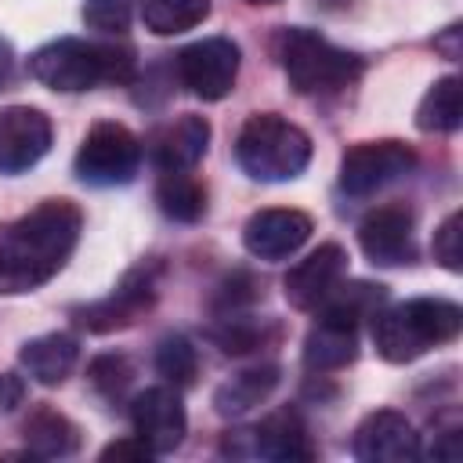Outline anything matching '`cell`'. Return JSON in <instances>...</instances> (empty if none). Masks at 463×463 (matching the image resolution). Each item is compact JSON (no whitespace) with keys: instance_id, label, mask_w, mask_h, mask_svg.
Returning a JSON list of instances; mask_svg holds the SVG:
<instances>
[{"instance_id":"f546056e","label":"cell","mask_w":463,"mask_h":463,"mask_svg":"<svg viewBox=\"0 0 463 463\" xmlns=\"http://www.w3.org/2000/svg\"><path fill=\"white\" fill-rule=\"evenodd\" d=\"M430 250H434V260H438L445 271H463V213H459V210H452V213L438 224Z\"/></svg>"},{"instance_id":"9c48e42d","label":"cell","mask_w":463,"mask_h":463,"mask_svg":"<svg viewBox=\"0 0 463 463\" xmlns=\"http://www.w3.org/2000/svg\"><path fill=\"white\" fill-rule=\"evenodd\" d=\"M221 452L224 456H264V459H279V463H293V459H311L315 456V445L307 438V427L304 420L293 412V409H282V412H271L264 423L257 427H246V430H228L224 441H221Z\"/></svg>"},{"instance_id":"484cf974","label":"cell","mask_w":463,"mask_h":463,"mask_svg":"<svg viewBox=\"0 0 463 463\" xmlns=\"http://www.w3.org/2000/svg\"><path fill=\"white\" fill-rule=\"evenodd\" d=\"M156 373H159L170 387H184V383H192L195 373H199V354H195L192 340L181 336V333L163 336L159 347H156Z\"/></svg>"},{"instance_id":"603a6c76","label":"cell","mask_w":463,"mask_h":463,"mask_svg":"<svg viewBox=\"0 0 463 463\" xmlns=\"http://www.w3.org/2000/svg\"><path fill=\"white\" fill-rule=\"evenodd\" d=\"M463 123V87L459 76H441L423 94L416 109V127L423 134H456Z\"/></svg>"},{"instance_id":"7c38bea8","label":"cell","mask_w":463,"mask_h":463,"mask_svg":"<svg viewBox=\"0 0 463 463\" xmlns=\"http://www.w3.org/2000/svg\"><path fill=\"white\" fill-rule=\"evenodd\" d=\"M51 119L33 105L0 109V174L14 177L36 166L51 148Z\"/></svg>"},{"instance_id":"7402d4cb","label":"cell","mask_w":463,"mask_h":463,"mask_svg":"<svg viewBox=\"0 0 463 463\" xmlns=\"http://www.w3.org/2000/svg\"><path fill=\"white\" fill-rule=\"evenodd\" d=\"M156 203L170 221L195 224L206 213V188L192 170H159Z\"/></svg>"},{"instance_id":"ac0fdd59","label":"cell","mask_w":463,"mask_h":463,"mask_svg":"<svg viewBox=\"0 0 463 463\" xmlns=\"http://www.w3.org/2000/svg\"><path fill=\"white\" fill-rule=\"evenodd\" d=\"M76 362H80V340L72 333H43V336L25 340L22 351H18V365L40 387L65 383L72 376Z\"/></svg>"},{"instance_id":"4dcf8cb0","label":"cell","mask_w":463,"mask_h":463,"mask_svg":"<svg viewBox=\"0 0 463 463\" xmlns=\"http://www.w3.org/2000/svg\"><path fill=\"white\" fill-rule=\"evenodd\" d=\"M156 452L134 434V438H123V441H112V445H105L101 449V459L109 463V459H152Z\"/></svg>"},{"instance_id":"52a82bcc","label":"cell","mask_w":463,"mask_h":463,"mask_svg":"<svg viewBox=\"0 0 463 463\" xmlns=\"http://www.w3.org/2000/svg\"><path fill=\"white\" fill-rule=\"evenodd\" d=\"M159 271L163 268L156 260H145V264L130 268L109 297L72 311L76 326L87 329V333H116V329L134 326L156 304V297H159Z\"/></svg>"},{"instance_id":"5bb4252c","label":"cell","mask_w":463,"mask_h":463,"mask_svg":"<svg viewBox=\"0 0 463 463\" xmlns=\"http://www.w3.org/2000/svg\"><path fill=\"white\" fill-rule=\"evenodd\" d=\"M344 275H347V250L340 242H322L318 250H311L304 260H297L286 271L282 293H286L289 307L318 311V304L344 282Z\"/></svg>"},{"instance_id":"6da1fadb","label":"cell","mask_w":463,"mask_h":463,"mask_svg":"<svg viewBox=\"0 0 463 463\" xmlns=\"http://www.w3.org/2000/svg\"><path fill=\"white\" fill-rule=\"evenodd\" d=\"M83 213L69 199H43L29 213L0 224V293L22 297L51 282L72 257Z\"/></svg>"},{"instance_id":"4fadbf2b","label":"cell","mask_w":463,"mask_h":463,"mask_svg":"<svg viewBox=\"0 0 463 463\" xmlns=\"http://www.w3.org/2000/svg\"><path fill=\"white\" fill-rule=\"evenodd\" d=\"M311 232H315V221L304 210L271 206V210H257L242 224V246L257 260H286L311 239Z\"/></svg>"},{"instance_id":"5b68a950","label":"cell","mask_w":463,"mask_h":463,"mask_svg":"<svg viewBox=\"0 0 463 463\" xmlns=\"http://www.w3.org/2000/svg\"><path fill=\"white\" fill-rule=\"evenodd\" d=\"M235 159L253 181H293L311 163V137L279 112H257L235 137Z\"/></svg>"},{"instance_id":"f1b7e54d","label":"cell","mask_w":463,"mask_h":463,"mask_svg":"<svg viewBox=\"0 0 463 463\" xmlns=\"http://www.w3.org/2000/svg\"><path fill=\"white\" fill-rule=\"evenodd\" d=\"M141 0H83V22L98 33L119 36L130 29Z\"/></svg>"},{"instance_id":"1f68e13d","label":"cell","mask_w":463,"mask_h":463,"mask_svg":"<svg viewBox=\"0 0 463 463\" xmlns=\"http://www.w3.org/2000/svg\"><path fill=\"white\" fill-rule=\"evenodd\" d=\"M25 398V383L14 373H0V412H11L14 405H22Z\"/></svg>"},{"instance_id":"277c9868","label":"cell","mask_w":463,"mask_h":463,"mask_svg":"<svg viewBox=\"0 0 463 463\" xmlns=\"http://www.w3.org/2000/svg\"><path fill=\"white\" fill-rule=\"evenodd\" d=\"M279 65L297 94H336L362 76V58L336 47L315 29L289 25L275 43Z\"/></svg>"},{"instance_id":"8992f818","label":"cell","mask_w":463,"mask_h":463,"mask_svg":"<svg viewBox=\"0 0 463 463\" xmlns=\"http://www.w3.org/2000/svg\"><path fill=\"white\" fill-rule=\"evenodd\" d=\"M141 166V141L130 127L123 123H94L87 130V137L80 141V152H76V177L83 184H94V188H112V184H130L134 174Z\"/></svg>"},{"instance_id":"83f0119b","label":"cell","mask_w":463,"mask_h":463,"mask_svg":"<svg viewBox=\"0 0 463 463\" xmlns=\"http://www.w3.org/2000/svg\"><path fill=\"white\" fill-rule=\"evenodd\" d=\"M210 336L217 340V347H221L224 354H250V351L264 347V340H268V326L257 322V318L228 315L224 326H217Z\"/></svg>"},{"instance_id":"44dd1931","label":"cell","mask_w":463,"mask_h":463,"mask_svg":"<svg viewBox=\"0 0 463 463\" xmlns=\"http://www.w3.org/2000/svg\"><path fill=\"white\" fill-rule=\"evenodd\" d=\"M279 365H253V369H242L235 373L232 380H224L217 391H213V409L221 416H242L250 409H257L260 402L271 398V391L279 387Z\"/></svg>"},{"instance_id":"2e32d148","label":"cell","mask_w":463,"mask_h":463,"mask_svg":"<svg viewBox=\"0 0 463 463\" xmlns=\"http://www.w3.org/2000/svg\"><path fill=\"white\" fill-rule=\"evenodd\" d=\"M358 246L380 268L412 264L416 260L412 210L409 206H376V210H369L358 224Z\"/></svg>"},{"instance_id":"30bf717a","label":"cell","mask_w":463,"mask_h":463,"mask_svg":"<svg viewBox=\"0 0 463 463\" xmlns=\"http://www.w3.org/2000/svg\"><path fill=\"white\" fill-rule=\"evenodd\" d=\"M174 69H177L181 87H188L195 98L221 101L232 94L235 76H239V43H232L228 36L195 40L174 58Z\"/></svg>"},{"instance_id":"7a4b0ae2","label":"cell","mask_w":463,"mask_h":463,"mask_svg":"<svg viewBox=\"0 0 463 463\" xmlns=\"http://www.w3.org/2000/svg\"><path fill=\"white\" fill-rule=\"evenodd\" d=\"M29 76L61 94H80L98 83H130L134 51L123 43H90L80 36H61L33 51Z\"/></svg>"},{"instance_id":"cb8c5ba5","label":"cell","mask_w":463,"mask_h":463,"mask_svg":"<svg viewBox=\"0 0 463 463\" xmlns=\"http://www.w3.org/2000/svg\"><path fill=\"white\" fill-rule=\"evenodd\" d=\"M387 289L376 286V282H347V286H336L322 304H318V318H329V322H344V326H354L362 318H373V311H380Z\"/></svg>"},{"instance_id":"ffe728a7","label":"cell","mask_w":463,"mask_h":463,"mask_svg":"<svg viewBox=\"0 0 463 463\" xmlns=\"http://www.w3.org/2000/svg\"><path fill=\"white\" fill-rule=\"evenodd\" d=\"M358 358V329L344 322L318 318L304 336V365L311 373H333Z\"/></svg>"},{"instance_id":"d6986e66","label":"cell","mask_w":463,"mask_h":463,"mask_svg":"<svg viewBox=\"0 0 463 463\" xmlns=\"http://www.w3.org/2000/svg\"><path fill=\"white\" fill-rule=\"evenodd\" d=\"M22 441H25V452L36 459H65V456H76L80 449V427L65 412L40 405L22 423Z\"/></svg>"},{"instance_id":"d4e9b609","label":"cell","mask_w":463,"mask_h":463,"mask_svg":"<svg viewBox=\"0 0 463 463\" xmlns=\"http://www.w3.org/2000/svg\"><path fill=\"white\" fill-rule=\"evenodd\" d=\"M145 29L156 36H177L210 18V0H145L141 4Z\"/></svg>"},{"instance_id":"e0dca14e","label":"cell","mask_w":463,"mask_h":463,"mask_svg":"<svg viewBox=\"0 0 463 463\" xmlns=\"http://www.w3.org/2000/svg\"><path fill=\"white\" fill-rule=\"evenodd\" d=\"M206 145H210V123L203 116H181L166 127H159L152 134V159L159 170H192L203 156H206Z\"/></svg>"},{"instance_id":"3957f363","label":"cell","mask_w":463,"mask_h":463,"mask_svg":"<svg viewBox=\"0 0 463 463\" xmlns=\"http://www.w3.org/2000/svg\"><path fill=\"white\" fill-rule=\"evenodd\" d=\"M463 329V307L445 297H412L405 304L373 311V344L383 362L405 365L438 344L456 340Z\"/></svg>"},{"instance_id":"d6a6232c","label":"cell","mask_w":463,"mask_h":463,"mask_svg":"<svg viewBox=\"0 0 463 463\" xmlns=\"http://www.w3.org/2000/svg\"><path fill=\"white\" fill-rule=\"evenodd\" d=\"M11 65H14V58H11V47L0 40V90L11 83Z\"/></svg>"},{"instance_id":"8fae6325","label":"cell","mask_w":463,"mask_h":463,"mask_svg":"<svg viewBox=\"0 0 463 463\" xmlns=\"http://www.w3.org/2000/svg\"><path fill=\"white\" fill-rule=\"evenodd\" d=\"M130 423H134V434L156 456L174 452L188 434V416H184V402H181L177 387L159 383V387H145L141 394H134L130 398Z\"/></svg>"},{"instance_id":"836d02e7","label":"cell","mask_w":463,"mask_h":463,"mask_svg":"<svg viewBox=\"0 0 463 463\" xmlns=\"http://www.w3.org/2000/svg\"><path fill=\"white\" fill-rule=\"evenodd\" d=\"M246 4H279V0H246Z\"/></svg>"},{"instance_id":"4316f807","label":"cell","mask_w":463,"mask_h":463,"mask_svg":"<svg viewBox=\"0 0 463 463\" xmlns=\"http://www.w3.org/2000/svg\"><path fill=\"white\" fill-rule=\"evenodd\" d=\"M87 380H90V387H94L101 398L116 402V398H123V391L134 383V365H130L127 354H98V358L87 365Z\"/></svg>"},{"instance_id":"ba28073f","label":"cell","mask_w":463,"mask_h":463,"mask_svg":"<svg viewBox=\"0 0 463 463\" xmlns=\"http://www.w3.org/2000/svg\"><path fill=\"white\" fill-rule=\"evenodd\" d=\"M416 170V152L405 141H362L340 159V188L354 199L373 195Z\"/></svg>"},{"instance_id":"9a60e30c","label":"cell","mask_w":463,"mask_h":463,"mask_svg":"<svg viewBox=\"0 0 463 463\" xmlns=\"http://www.w3.org/2000/svg\"><path fill=\"white\" fill-rule=\"evenodd\" d=\"M351 452L362 463H409L420 456V434L405 412L376 409L354 427Z\"/></svg>"}]
</instances>
